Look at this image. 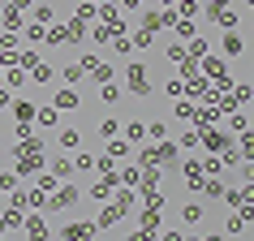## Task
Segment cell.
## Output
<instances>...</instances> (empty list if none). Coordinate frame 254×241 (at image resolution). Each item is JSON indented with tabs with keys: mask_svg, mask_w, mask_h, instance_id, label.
Returning a JSON list of instances; mask_svg holds the SVG:
<instances>
[{
	"mask_svg": "<svg viewBox=\"0 0 254 241\" xmlns=\"http://www.w3.org/2000/svg\"><path fill=\"white\" fill-rule=\"evenodd\" d=\"M39 125H56V108H39Z\"/></svg>",
	"mask_w": 254,
	"mask_h": 241,
	"instance_id": "f546056e",
	"label": "cell"
},
{
	"mask_svg": "<svg viewBox=\"0 0 254 241\" xmlns=\"http://www.w3.org/2000/svg\"><path fill=\"white\" fill-rule=\"evenodd\" d=\"M147 138H155V142H164V138H168V125H164V120H155V125H147Z\"/></svg>",
	"mask_w": 254,
	"mask_h": 241,
	"instance_id": "603a6c76",
	"label": "cell"
},
{
	"mask_svg": "<svg viewBox=\"0 0 254 241\" xmlns=\"http://www.w3.org/2000/svg\"><path fill=\"white\" fill-rule=\"evenodd\" d=\"M30 9H35V22H39V26L52 22V4H30Z\"/></svg>",
	"mask_w": 254,
	"mask_h": 241,
	"instance_id": "cb8c5ba5",
	"label": "cell"
},
{
	"mask_svg": "<svg viewBox=\"0 0 254 241\" xmlns=\"http://www.w3.org/2000/svg\"><path fill=\"white\" fill-rule=\"evenodd\" d=\"M73 168H78V173H91L95 160H91V155H78V160H73Z\"/></svg>",
	"mask_w": 254,
	"mask_h": 241,
	"instance_id": "83f0119b",
	"label": "cell"
},
{
	"mask_svg": "<svg viewBox=\"0 0 254 241\" xmlns=\"http://www.w3.org/2000/svg\"><path fill=\"white\" fill-rule=\"evenodd\" d=\"M73 202H78V189L73 185H56V198H48V211H65Z\"/></svg>",
	"mask_w": 254,
	"mask_h": 241,
	"instance_id": "3957f363",
	"label": "cell"
},
{
	"mask_svg": "<svg viewBox=\"0 0 254 241\" xmlns=\"http://www.w3.org/2000/svg\"><path fill=\"white\" fill-rule=\"evenodd\" d=\"M108 194H112V181H95V185H91V198L95 202H104Z\"/></svg>",
	"mask_w": 254,
	"mask_h": 241,
	"instance_id": "ac0fdd59",
	"label": "cell"
},
{
	"mask_svg": "<svg viewBox=\"0 0 254 241\" xmlns=\"http://www.w3.org/2000/svg\"><path fill=\"white\" fill-rule=\"evenodd\" d=\"M246 198H250V189H228V194H224V202H228V207H241Z\"/></svg>",
	"mask_w": 254,
	"mask_h": 241,
	"instance_id": "44dd1931",
	"label": "cell"
},
{
	"mask_svg": "<svg viewBox=\"0 0 254 241\" xmlns=\"http://www.w3.org/2000/svg\"><path fill=\"white\" fill-rule=\"evenodd\" d=\"M17 185V173H0V189H13Z\"/></svg>",
	"mask_w": 254,
	"mask_h": 241,
	"instance_id": "1f68e13d",
	"label": "cell"
},
{
	"mask_svg": "<svg viewBox=\"0 0 254 241\" xmlns=\"http://www.w3.org/2000/svg\"><path fill=\"white\" fill-rule=\"evenodd\" d=\"M241 164V151H224V168H237Z\"/></svg>",
	"mask_w": 254,
	"mask_h": 241,
	"instance_id": "d6a6232c",
	"label": "cell"
},
{
	"mask_svg": "<svg viewBox=\"0 0 254 241\" xmlns=\"http://www.w3.org/2000/svg\"><path fill=\"white\" fill-rule=\"evenodd\" d=\"M164 56H168V60H177V65H186V48H181V43H173Z\"/></svg>",
	"mask_w": 254,
	"mask_h": 241,
	"instance_id": "d4e9b609",
	"label": "cell"
},
{
	"mask_svg": "<svg viewBox=\"0 0 254 241\" xmlns=\"http://www.w3.org/2000/svg\"><path fill=\"white\" fill-rule=\"evenodd\" d=\"M91 78H95V82H112V78H117V69L108 65V60H99V65L91 69Z\"/></svg>",
	"mask_w": 254,
	"mask_h": 241,
	"instance_id": "9a60e30c",
	"label": "cell"
},
{
	"mask_svg": "<svg viewBox=\"0 0 254 241\" xmlns=\"http://www.w3.org/2000/svg\"><path fill=\"white\" fill-rule=\"evenodd\" d=\"M61 78H65V86H78V82L86 78V69H82V65H65V69H61Z\"/></svg>",
	"mask_w": 254,
	"mask_h": 241,
	"instance_id": "8fae6325",
	"label": "cell"
},
{
	"mask_svg": "<svg viewBox=\"0 0 254 241\" xmlns=\"http://www.w3.org/2000/svg\"><path fill=\"white\" fill-rule=\"evenodd\" d=\"M95 233H99V228H95V224H69L65 233H61V237L69 241V237H95Z\"/></svg>",
	"mask_w": 254,
	"mask_h": 241,
	"instance_id": "30bf717a",
	"label": "cell"
},
{
	"mask_svg": "<svg viewBox=\"0 0 254 241\" xmlns=\"http://www.w3.org/2000/svg\"><path fill=\"white\" fill-rule=\"evenodd\" d=\"M26 233H30V237H48V224L35 215V220H26Z\"/></svg>",
	"mask_w": 254,
	"mask_h": 241,
	"instance_id": "7402d4cb",
	"label": "cell"
},
{
	"mask_svg": "<svg viewBox=\"0 0 254 241\" xmlns=\"http://www.w3.org/2000/svg\"><path fill=\"white\" fill-rule=\"evenodd\" d=\"M52 177H61V181H69V177H73V164H69V160H56V164H52Z\"/></svg>",
	"mask_w": 254,
	"mask_h": 241,
	"instance_id": "ffe728a7",
	"label": "cell"
},
{
	"mask_svg": "<svg viewBox=\"0 0 254 241\" xmlns=\"http://www.w3.org/2000/svg\"><path fill=\"white\" fill-rule=\"evenodd\" d=\"M181 220H186V224H198V220H202V207H198V202H186V207H181Z\"/></svg>",
	"mask_w": 254,
	"mask_h": 241,
	"instance_id": "2e32d148",
	"label": "cell"
},
{
	"mask_svg": "<svg viewBox=\"0 0 254 241\" xmlns=\"http://www.w3.org/2000/svg\"><path fill=\"white\" fill-rule=\"evenodd\" d=\"M125 151H129V142H125V138H121V142H108V155H112V160H121Z\"/></svg>",
	"mask_w": 254,
	"mask_h": 241,
	"instance_id": "484cf974",
	"label": "cell"
},
{
	"mask_svg": "<svg viewBox=\"0 0 254 241\" xmlns=\"http://www.w3.org/2000/svg\"><path fill=\"white\" fill-rule=\"evenodd\" d=\"M160 4H173V0H160Z\"/></svg>",
	"mask_w": 254,
	"mask_h": 241,
	"instance_id": "74e56055",
	"label": "cell"
},
{
	"mask_svg": "<svg viewBox=\"0 0 254 241\" xmlns=\"http://www.w3.org/2000/svg\"><path fill=\"white\" fill-rule=\"evenodd\" d=\"M138 177H142L138 168H125V173H121V181H125V185H138Z\"/></svg>",
	"mask_w": 254,
	"mask_h": 241,
	"instance_id": "4dcf8cb0",
	"label": "cell"
},
{
	"mask_svg": "<svg viewBox=\"0 0 254 241\" xmlns=\"http://www.w3.org/2000/svg\"><path fill=\"white\" fill-rule=\"evenodd\" d=\"M99 99H104V104H117V99H121V86H117V82H99Z\"/></svg>",
	"mask_w": 254,
	"mask_h": 241,
	"instance_id": "4fadbf2b",
	"label": "cell"
},
{
	"mask_svg": "<svg viewBox=\"0 0 254 241\" xmlns=\"http://www.w3.org/2000/svg\"><path fill=\"white\" fill-rule=\"evenodd\" d=\"M43 43H69V26H65V22H56L52 30H43Z\"/></svg>",
	"mask_w": 254,
	"mask_h": 241,
	"instance_id": "9c48e42d",
	"label": "cell"
},
{
	"mask_svg": "<svg viewBox=\"0 0 254 241\" xmlns=\"http://www.w3.org/2000/svg\"><path fill=\"white\" fill-rule=\"evenodd\" d=\"M151 69L142 65V60H134V65L125 69V86H129V91L134 95H151V78H147Z\"/></svg>",
	"mask_w": 254,
	"mask_h": 241,
	"instance_id": "6da1fadb",
	"label": "cell"
},
{
	"mask_svg": "<svg viewBox=\"0 0 254 241\" xmlns=\"http://www.w3.org/2000/svg\"><path fill=\"white\" fill-rule=\"evenodd\" d=\"M224 52L228 56H241V52H246V39H241L237 30H228V35H224Z\"/></svg>",
	"mask_w": 254,
	"mask_h": 241,
	"instance_id": "ba28073f",
	"label": "cell"
},
{
	"mask_svg": "<svg viewBox=\"0 0 254 241\" xmlns=\"http://www.w3.org/2000/svg\"><path fill=\"white\" fill-rule=\"evenodd\" d=\"M56 142H61V151H73V147L82 142V134H78V129H61V138H56Z\"/></svg>",
	"mask_w": 254,
	"mask_h": 241,
	"instance_id": "5bb4252c",
	"label": "cell"
},
{
	"mask_svg": "<svg viewBox=\"0 0 254 241\" xmlns=\"http://www.w3.org/2000/svg\"><path fill=\"white\" fill-rule=\"evenodd\" d=\"M202 129H207V125H202ZM198 142H202V147H207V151H224V147H228V138L220 134V129H207V134H202Z\"/></svg>",
	"mask_w": 254,
	"mask_h": 241,
	"instance_id": "5b68a950",
	"label": "cell"
},
{
	"mask_svg": "<svg viewBox=\"0 0 254 241\" xmlns=\"http://www.w3.org/2000/svg\"><path fill=\"white\" fill-rule=\"evenodd\" d=\"M4 82H9V91H22V86H26V69L9 65V69H4Z\"/></svg>",
	"mask_w": 254,
	"mask_h": 241,
	"instance_id": "8992f818",
	"label": "cell"
},
{
	"mask_svg": "<svg viewBox=\"0 0 254 241\" xmlns=\"http://www.w3.org/2000/svg\"><path fill=\"white\" fill-rule=\"evenodd\" d=\"M9 104H13V91H9V86H0V112H4Z\"/></svg>",
	"mask_w": 254,
	"mask_h": 241,
	"instance_id": "836d02e7",
	"label": "cell"
},
{
	"mask_svg": "<svg viewBox=\"0 0 254 241\" xmlns=\"http://www.w3.org/2000/svg\"><path fill=\"white\" fill-rule=\"evenodd\" d=\"M56 181H61V177H52V173H48V177H35V185H39V189H56Z\"/></svg>",
	"mask_w": 254,
	"mask_h": 241,
	"instance_id": "f1b7e54d",
	"label": "cell"
},
{
	"mask_svg": "<svg viewBox=\"0 0 254 241\" xmlns=\"http://www.w3.org/2000/svg\"><path fill=\"white\" fill-rule=\"evenodd\" d=\"M9 108L17 112V120H30V117H35V104H26V99H17V104H9Z\"/></svg>",
	"mask_w": 254,
	"mask_h": 241,
	"instance_id": "d6986e66",
	"label": "cell"
},
{
	"mask_svg": "<svg viewBox=\"0 0 254 241\" xmlns=\"http://www.w3.org/2000/svg\"><path fill=\"white\" fill-rule=\"evenodd\" d=\"M181 13H186V17H190V13H198V0H181Z\"/></svg>",
	"mask_w": 254,
	"mask_h": 241,
	"instance_id": "e575fe53",
	"label": "cell"
},
{
	"mask_svg": "<svg viewBox=\"0 0 254 241\" xmlns=\"http://www.w3.org/2000/svg\"><path fill=\"white\" fill-rule=\"evenodd\" d=\"M202 177H207V173H202V164H198V160H190V164H186V185L194 189V194L202 189Z\"/></svg>",
	"mask_w": 254,
	"mask_h": 241,
	"instance_id": "277c9868",
	"label": "cell"
},
{
	"mask_svg": "<svg viewBox=\"0 0 254 241\" xmlns=\"http://www.w3.org/2000/svg\"><path fill=\"white\" fill-rule=\"evenodd\" d=\"M26 78H35V82H48V78H52V65H43V60H35Z\"/></svg>",
	"mask_w": 254,
	"mask_h": 241,
	"instance_id": "e0dca14e",
	"label": "cell"
},
{
	"mask_svg": "<svg viewBox=\"0 0 254 241\" xmlns=\"http://www.w3.org/2000/svg\"><path fill=\"white\" fill-rule=\"evenodd\" d=\"M112 134H117V120H112V117L99 120V138H112Z\"/></svg>",
	"mask_w": 254,
	"mask_h": 241,
	"instance_id": "4316f807",
	"label": "cell"
},
{
	"mask_svg": "<svg viewBox=\"0 0 254 241\" xmlns=\"http://www.w3.org/2000/svg\"><path fill=\"white\" fill-rule=\"evenodd\" d=\"M121 4H125V9H142V0H121Z\"/></svg>",
	"mask_w": 254,
	"mask_h": 241,
	"instance_id": "d590c367",
	"label": "cell"
},
{
	"mask_svg": "<svg viewBox=\"0 0 254 241\" xmlns=\"http://www.w3.org/2000/svg\"><path fill=\"white\" fill-rule=\"evenodd\" d=\"M30 4H35V0H13V9H30Z\"/></svg>",
	"mask_w": 254,
	"mask_h": 241,
	"instance_id": "8d00e7d4",
	"label": "cell"
},
{
	"mask_svg": "<svg viewBox=\"0 0 254 241\" xmlns=\"http://www.w3.org/2000/svg\"><path fill=\"white\" fill-rule=\"evenodd\" d=\"M142 138H147V125L142 120H129L125 125V142H142Z\"/></svg>",
	"mask_w": 254,
	"mask_h": 241,
	"instance_id": "7c38bea8",
	"label": "cell"
},
{
	"mask_svg": "<svg viewBox=\"0 0 254 241\" xmlns=\"http://www.w3.org/2000/svg\"><path fill=\"white\" fill-rule=\"evenodd\" d=\"M52 108H56V112H73V108H82V95L73 91V86H61L56 99H52Z\"/></svg>",
	"mask_w": 254,
	"mask_h": 241,
	"instance_id": "7a4b0ae2",
	"label": "cell"
},
{
	"mask_svg": "<svg viewBox=\"0 0 254 241\" xmlns=\"http://www.w3.org/2000/svg\"><path fill=\"white\" fill-rule=\"evenodd\" d=\"M202 73H207V78H215V82H220V86H228V73H224V60H207V65H202Z\"/></svg>",
	"mask_w": 254,
	"mask_h": 241,
	"instance_id": "52a82bcc",
	"label": "cell"
}]
</instances>
